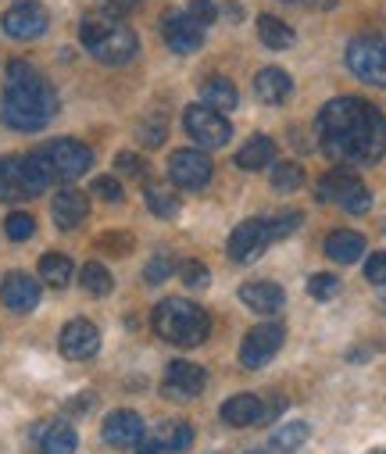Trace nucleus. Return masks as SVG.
<instances>
[{"mask_svg":"<svg viewBox=\"0 0 386 454\" xmlns=\"http://www.w3.org/2000/svg\"><path fill=\"white\" fill-rule=\"evenodd\" d=\"M319 144L340 165H375L386 154V119L361 97H336L319 111Z\"/></svg>","mask_w":386,"mask_h":454,"instance_id":"nucleus-1","label":"nucleus"},{"mask_svg":"<svg viewBox=\"0 0 386 454\" xmlns=\"http://www.w3.org/2000/svg\"><path fill=\"white\" fill-rule=\"evenodd\" d=\"M54 115H58L54 86L29 61H12L4 72V122L12 129L36 133Z\"/></svg>","mask_w":386,"mask_h":454,"instance_id":"nucleus-2","label":"nucleus"},{"mask_svg":"<svg viewBox=\"0 0 386 454\" xmlns=\"http://www.w3.org/2000/svg\"><path fill=\"white\" fill-rule=\"evenodd\" d=\"M79 40L83 47L100 61V65H129L140 51L137 33L129 29L122 19H107V15H90L79 26Z\"/></svg>","mask_w":386,"mask_h":454,"instance_id":"nucleus-3","label":"nucleus"},{"mask_svg":"<svg viewBox=\"0 0 386 454\" xmlns=\"http://www.w3.org/2000/svg\"><path fill=\"white\" fill-rule=\"evenodd\" d=\"M154 322V333L165 340V344H176V348H201L208 333H211V318L204 308L183 301V297H169L154 308L151 315Z\"/></svg>","mask_w":386,"mask_h":454,"instance_id":"nucleus-4","label":"nucleus"},{"mask_svg":"<svg viewBox=\"0 0 386 454\" xmlns=\"http://www.w3.org/2000/svg\"><path fill=\"white\" fill-rule=\"evenodd\" d=\"M183 126L190 133L193 144H201L204 151H222L229 140H232V126L222 111L208 107V104H190L183 111Z\"/></svg>","mask_w":386,"mask_h":454,"instance_id":"nucleus-5","label":"nucleus"},{"mask_svg":"<svg viewBox=\"0 0 386 454\" xmlns=\"http://www.w3.org/2000/svg\"><path fill=\"white\" fill-rule=\"evenodd\" d=\"M347 68L361 82L386 90V36H354L347 43Z\"/></svg>","mask_w":386,"mask_h":454,"instance_id":"nucleus-6","label":"nucleus"},{"mask_svg":"<svg viewBox=\"0 0 386 454\" xmlns=\"http://www.w3.org/2000/svg\"><path fill=\"white\" fill-rule=\"evenodd\" d=\"M319 200L336 204V207H343V211H351V215H365V211L372 207L368 186H365L358 176L343 172V168L322 176V183H319Z\"/></svg>","mask_w":386,"mask_h":454,"instance_id":"nucleus-7","label":"nucleus"},{"mask_svg":"<svg viewBox=\"0 0 386 454\" xmlns=\"http://www.w3.org/2000/svg\"><path fill=\"white\" fill-rule=\"evenodd\" d=\"M283 340H287V329H283V325H272V322L250 329V333L243 336V344H240V362H243L247 369H262V365H269V362L280 355Z\"/></svg>","mask_w":386,"mask_h":454,"instance_id":"nucleus-8","label":"nucleus"},{"mask_svg":"<svg viewBox=\"0 0 386 454\" xmlns=\"http://www.w3.org/2000/svg\"><path fill=\"white\" fill-rule=\"evenodd\" d=\"M0 26H4V33L12 40H40L47 33V26H51V15H47L43 4H36V0H22V4L4 12Z\"/></svg>","mask_w":386,"mask_h":454,"instance_id":"nucleus-9","label":"nucleus"},{"mask_svg":"<svg viewBox=\"0 0 386 454\" xmlns=\"http://www.w3.org/2000/svg\"><path fill=\"white\" fill-rule=\"evenodd\" d=\"M43 154H47V161H51L54 176H58V179H65V183H72V179L86 176V172H90V165H93L90 147H86V144H79V140H54Z\"/></svg>","mask_w":386,"mask_h":454,"instance_id":"nucleus-10","label":"nucleus"},{"mask_svg":"<svg viewBox=\"0 0 386 454\" xmlns=\"http://www.w3.org/2000/svg\"><path fill=\"white\" fill-rule=\"evenodd\" d=\"M211 172H215V165H211V158L204 154V151H176L172 158H169V179L176 183V186H183V190H201V186H208L211 183Z\"/></svg>","mask_w":386,"mask_h":454,"instance_id":"nucleus-11","label":"nucleus"},{"mask_svg":"<svg viewBox=\"0 0 386 454\" xmlns=\"http://www.w3.org/2000/svg\"><path fill=\"white\" fill-rule=\"evenodd\" d=\"M265 247H269V222H262V218L240 222L232 230V237H229V258L240 262V265L254 262Z\"/></svg>","mask_w":386,"mask_h":454,"instance_id":"nucleus-12","label":"nucleus"},{"mask_svg":"<svg viewBox=\"0 0 386 454\" xmlns=\"http://www.w3.org/2000/svg\"><path fill=\"white\" fill-rule=\"evenodd\" d=\"M58 348L68 362H86L100 351V333L93 322L86 318H72L65 329H61V340H58Z\"/></svg>","mask_w":386,"mask_h":454,"instance_id":"nucleus-13","label":"nucleus"},{"mask_svg":"<svg viewBox=\"0 0 386 454\" xmlns=\"http://www.w3.org/2000/svg\"><path fill=\"white\" fill-rule=\"evenodd\" d=\"M208 387V376L201 365H190V362H172L169 372H165V383H161V394L169 401H193L201 397Z\"/></svg>","mask_w":386,"mask_h":454,"instance_id":"nucleus-14","label":"nucleus"},{"mask_svg":"<svg viewBox=\"0 0 386 454\" xmlns=\"http://www.w3.org/2000/svg\"><path fill=\"white\" fill-rule=\"evenodd\" d=\"M0 301H4L8 311L26 315V311H33L40 304V286L26 272H8L4 279H0Z\"/></svg>","mask_w":386,"mask_h":454,"instance_id":"nucleus-15","label":"nucleus"},{"mask_svg":"<svg viewBox=\"0 0 386 454\" xmlns=\"http://www.w3.org/2000/svg\"><path fill=\"white\" fill-rule=\"evenodd\" d=\"M161 36L176 54H193L204 43V26H197L190 15H165Z\"/></svg>","mask_w":386,"mask_h":454,"instance_id":"nucleus-16","label":"nucleus"},{"mask_svg":"<svg viewBox=\"0 0 386 454\" xmlns=\"http://www.w3.org/2000/svg\"><path fill=\"white\" fill-rule=\"evenodd\" d=\"M104 440L111 447H137L144 440V419L137 411H111L104 419Z\"/></svg>","mask_w":386,"mask_h":454,"instance_id":"nucleus-17","label":"nucleus"},{"mask_svg":"<svg viewBox=\"0 0 386 454\" xmlns=\"http://www.w3.org/2000/svg\"><path fill=\"white\" fill-rule=\"evenodd\" d=\"M240 301H243L250 311H257V315H272V311H280V308L287 304V294H283L280 283L257 279V283H243V286H240Z\"/></svg>","mask_w":386,"mask_h":454,"instance_id":"nucleus-18","label":"nucleus"},{"mask_svg":"<svg viewBox=\"0 0 386 454\" xmlns=\"http://www.w3.org/2000/svg\"><path fill=\"white\" fill-rule=\"evenodd\" d=\"M51 215H54V225L58 230H75V225L86 222L90 215V200L79 193V190H61L54 200H51Z\"/></svg>","mask_w":386,"mask_h":454,"instance_id":"nucleus-19","label":"nucleus"},{"mask_svg":"<svg viewBox=\"0 0 386 454\" xmlns=\"http://www.w3.org/2000/svg\"><path fill=\"white\" fill-rule=\"evenodd\" d=\"M294 93V79L283 72V68H262L254 75V97L262 104H283L287 97Z\"/></svg>","mask_w":386,"mask_h":454,"instance_id":"nucleus-20","label":"nucleus"},{"mask_svg":"<svg viewBox=\"0 0 386 454\" xmlns=\"http://www.w3.org/2000/svg\"><path fill=\"white\" fill-rule=\"evenodd\" d=\"M326 254L340 265H354L365 258V237L354 233V230H336L326 237Z\"/></svg>","mask_w":386,"mask_h":454,"instance_id":"nucleus-21","label":"nucleus"},{"mask_svg":"<svg viewBox=\"0 0 386 454\" xmlns=\"http://www.w3.org/2000/svg\"><path fill=\"white\" fill-rule=\"evenodd\" d=\"M26 197H33V190L22 176V158H0V204Z\"/></svg>","mask_w":386,"mask_h":454,"instance_id":"nucleus-22","label":"nucleus"},{"mask_svg":"<svg viewBox=\"0 0 386 454\" xmlns=\"http://www.w3.org/2000/svg\"><path fill=\"white\" fill-rule=\"evenodd\" d=\"M222 419L229 426H254V422H262L265 419V404L257 401L254 394H236L222 404Z\"/></svg>","mask_w":386,"mask_h":454,"instance_id":"nucleus-23","label":"nucleus"},{"mask_svg":"<svg viewBox=\"0 0 386 454\" xmlns=\"http://www.w3.org/2000/svg\"><path fill=\"white\" fill-rule=\"evenodd\" d=\"M276 161V144L269 137H250L240 154H236V165L247 168V172H257V168H269Z\"/></svg>","mask_w":386,"mask_h":454,"instance_id":"nucleus-24","label":"nucleus"},{"mask_svg":"<svg viewBox=\"0 0 386 454\" xmlns=\"http://www.w3.org/2000/svg\"><path fill=\"white\" fill-rule=\"evenodd\" d=\"M158 447H165L169 454H183V450H190V443H193V426L190 422H179V419H169V422H161L158 426V433L151 436Z\"/></svg>","mask_w":386,"mask_h":454,"instance_id":"nucleus-25","label":"nucleus"},{"mask_svg":"<svg viewBox=\"0 0 386 454\" xmlns=\"http://www.w3.org/2000/svg\"><path fill=\"white\" fill-rule=\"evenodd\" d=\"M75 443L79 436L68 422H54L40 433V454H75Z\"/></svg>","mask_w":386,"mask_h":454,"instance_id":"nucleus-26","label":"nucleus"},{"mask_svg":"<svg viewBox=\"0 0 386 454\" xmlns=\"http://www.w3.org/2000/svg\"><path fill=\"white\" fill-rule=\"evenodd\" d=\"M22 176H26V183H29V190H33V193H43V190L58 179L43 151H36V154H26V158H22Z\"/></svg>","mask_w":386,"mask_h":454,"instance_id":"nucleus-27","label":"nucleus"},{"mask_svg":"<svg viewBox=\"0 0 386 454\" xmlns=\"http://www.w3.org/2000/svg\"><path fill=\"white\" fill-rule=\"evenodd\" d=\"M201 97H204V104L208 107H215V111H222V115H225V111H232L236 107V86L229 82V79H222V75H215V79H208L204 86H201Z\"/></svg>","mask_w":386,"mask_h":454,"instance_id":"nucleus-28","label":"nucleus"},{"mask_svg":"<svg viewBox=\"0 0 386 454\" xmlns=\"http://www.w3.org/2000/svg\"><path fill=\"white\" fill-rule=\"evenodd\" d=\"M257 36H262V43L272 47V51H287L294 43V29L283 19H272V15L257 19Z\"/></svg>","mask_w":386,"mask_h":454,"instance_id":"nucleus-29","label":"nucleus"},{"mask_svg":"<svg viewBox=\"0 0 386 454\" xmlns=\"http://www.w3.org/2000/svg\"><path fill=\"white\" fill-rule=\"evenodd\" d=\"M40 279L47 283V286H68V279H72V258H65V254H58V251H47L43 258H40Z\"/></svg>","mask_w":386,"mask_h":454,"instance_id":"nucleus-30","label":"nucleus"},{"mask_svg":"<svg viewBox=\"0 0 386 454\" xmlns=\"http://www.w3.org/2000/svg\"><path fill=\"white\" fill-rule=\"evenodd\" d=\"M144 197H147V207H151L158 218H176V215H179V197H176L169 186L151 183V186L144 190Z\"/></svg>","mask_w":386,"mask_h":454,"instance_id":"nucleus-31","label":"nucleus"},{"mask_svg":"<svg viewBox=\"0 0 386 454\" xmlns=\"http://www.w3.org/2000/svg\"><path fill=\"white\" fill-rule=\"evenodd\" d=\"M79 283H83V290H86V294H93V297H107V294H111V286H114L111 272H107L100 262H90V265H83V272H79Z\"/></svg>","mask_w":386,"mask_h":454,"instance_id":"nucleus-32","label":"nucleus"},{"mask_svg":"<svg viewBox=\"0 0 386 454\" xmlns=\"http://www.w3.org/2000/svg\"><path fill=\"white\" fill-rule=\"evenodd\" d=\"M308 422H287V426H280L276 433H272V447L276 450H283V454H290V450H297V447H304V440H308Z\"/></svg>","mask_w":386,"mask_h":454,"instance_id":"nucleus-33","label":"nucleus"},{"mask_svg":"<svg viewBox=\"0 0 386 454\" xmlns=\"http://www.w3.org/2000/svg\"><path fill=\"white\" fill-rule=\"evenodd\" d=\"M301 183H304L301 165H294V161H280V165H276V172H272V190H280V193H294Z\"/></svg>","mask_w":386,"mask_h":454,"instance_id":"nucleus-34","label":"nucleus"},{"mask_svg":"<svg viewBox=\"0 0 386 454\" xmlns=\"http://www.w3.org/2000/svg\"><path fill=\"white\" fill-rule=\"evenodd\" d=\"M301 225H304L301 211H283V215H276L269 222V240H287V237H294L301 230Z\"/></svg>","mask_w":386,"mask_h":454,"instance_id":"nucleus-35","label":"nucleus"},{"mask_svg":"<svg viewBox=\"0 0 386 454\" xmlns=\"http://www.w3.org/2000/svg\"><path fill=\"white\" fill-rule=\"evenodd\" d=\"M4 233H8V240L22 244V240H29V237L36 233V218L26 215V211H15V215H8V222H4Z\"/></svg>","mask_w":386,"mask_h":454,"instance_id":"nucleus-36","label":"nucleus"},{"mask_svg":"<svg viewBox=\"0 0 386 454\" xmlns=\"http://www.w3.org/2000/svg\"><path fill=\"white\" fill-rule=\"evenodd\" d=\"M336 290H340V279L329 276V272H315V276L308 279V294H311L315 301H329V297H336Z\"/></svg>","mask_w":386,"mask_h":454,"instance_id":"nucleus-37","label":"nucleus"},{"mask_svg":"<svg viewBox=\"0 0 386 454\" xmlns=\"http://www.w3.org/2000/svg\"><path fill=\"white\" fill-rule=\"evenodd\" d=\"M144 0H97V12L107 15V19H125V15H133L140 12Z\"/></svg>","mask_w":386,"mask_h":454,"instance_id":"nucleus-38","label":"nucleus"},{"mask_svg":"<svg viewBox=\"0 0 386 454\" xmlns=\"http://www.w3.org/2000/svg\"><path fill=\"white\" fill-rule=\"evenodd\" d=\"M165 133H169L165 119H161V115H151V119L140 126V144H144V147H161Z\"/></svg>","mask_w":386,"mask_h":454,"instance_id":"nucleus-39","label":"nucleus"},{"mask_svg":"<svg viewBox=\"0 0 386 454\" xmlns=\"http://www.w3.org/2000/svg\"><path fill=\"white\" fill-rule=\"evenodd\" d=\"M114 168H118L122 176H133V179H144V176H147V161H144L140 154H133V151H122V154L114 158Z\"/></svg>","mask_w":386,"mask_h":454,"instance_id":"nucleus-40","label":"nucleus"},{"mask_svg":"<svg viewBox=\"0 0 386 454\" xmlns=\"http://www.w3.org/2000/svg\"><path fill=\"white\" fill-rule=\"evenodd\" d=\"M172 269H176V265H172L169 254H154V258L147 262V269H144V279H147V283H165V279L172 276Z\"/></svg>","mask_w":386,"mask_h":454,"instance_id":"nucleus-41","label":"nucleus"},{"mask_svg":"<svg viewBox=\"0 0 386 454\" xmlns=\"http://www.w3.org/2000/svg\"><path fill=\"white\" fill-rule=\"evenodd\" d=\"M186 15L197 22V26H211L218 19V8L211 4V0H190L186 4Z\"/></svg>","mask_w":386,"mask_h":454,"instance_id":"nucleus-42","label":"nucleus"},{"mask_svg":"<svg viewBox=\"0 0 386 454\" xmlns=\"http://www.w3.org/2000/svg\"><path fill=\"white\" fill-rule=\"evenodd\" d=\"M365 279L372 286H386V251H375L368 262H365Z\"/></svg>","mask_w":386,"mask_h":454,"instance_id":"nucleus-43","label":"nucleus"},{"mask_svg":"<svg viewBox=\"0 0 386 454\" xmlns=\"http://www.w3.org/2000/svg\"><path fill=\"white\" fill-rule=\"evenodd\" d=\"M179 276H183V283H186V286H197V290H201V286H208V279H211V276H208V269H204L201 262H186V265L179 269Z\"/></svg>","mask_w":386,"mask_h":454,"instance_id":"nucleus-44","label":"nucleus"},{"mask_svg":"<svg viewBox=\"0 0 386 454\" xmlns=\"http://www.w3.org/2000/svg\"><path fill=\"white\" fill-rule=\"evenodd\" d=\"M93 193L114 204V200H122V183L111 179V176H100V179H93Z\"/></svg>","mask_w":386,"mask_h":454,"instance_id":"nucleus-45","label":"nucleus"},{"mask_svg":"<svg viewBox=\"0 0 386 454\" xmlns=\"http://www.w3.org/2000/svg\"><path fill=\"white\" fill-rule=\"evenodd\" d=\"M137 454H169V450H165V447H158L151 436H144V440L137 443Z\"/></svg>","mask_w":386,"mask_h":454,"instance_id":"nucleus-46","label":"nucleus"},{"mask_svg":"<svg viewBox=\"0 0 386 454\" xmlns=\"http://www.w3.org/2000/svg\"><path fill=\"white\" fill-rule=\"evenodd\" d=\"M297 4L315 8V12H329V8H336V4H340V0H297Z\"/></svg>","mask_w":386,"mask_h":454,"instance_id":"nucleus-47","label":"nucleus"},{"mask_svg":"<svg viewBox=\"0 0 386 454\" xmlns=\"http://www.w3.org/2000/svg\"><path fill=\"white\" fill-rule=\"evenodd\" d=\"M287 4H297V0H287Z\"/></svg>","mask_w":386,"mask_h":454,"instance_id":"nucleus-48","label":"nucleus"},{"mask_svg":"<svg viewBox=\"0 0 386 454\" xmlns=\"http://www.w3.org/2000/svg\"><path fill=\"white\" fill-rule=\"evenodd\" d=\"M250 454H262V450H250Z\"/></svg>","mask_w":386,"mask_h":454,"instance_id":"nucleus-49","label":"nucleus"}]
</instances>
